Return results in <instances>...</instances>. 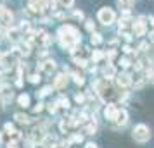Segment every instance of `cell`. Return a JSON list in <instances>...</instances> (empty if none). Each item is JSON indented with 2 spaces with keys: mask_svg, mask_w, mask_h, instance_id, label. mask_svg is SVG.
<instances>
[{
  "mask_svg": "<svg viewBox=\"0 0 154 148\" xmlns=\"http://www.w3.org/2000/svg\"><path fill=\"white\" fill-rule=\"evenodd\" d=\"M87 134H95V131H97V126L92 122V124H88V126H85V129H83Z\"/></svg>",
  "mask_w": 154,
  "mask_h": 148,
  "instance_id": "obj_17",
  "label": "cell"
},
{
  "mask_svg": "<svg viewBox=\"0 0 154 148\" xmlns=\"http://www.w3.org/2000/svg\"><path fill=\"white\" fill-rule=\"evenodd\" d=\"M100 42H102L100 35H92V43H94V45H99Z\"/></svg>",
  "mask_w": 154,
  "mask_h": 148,
  "instance_id": "obj_21",
  "label": "cell"
},
{
  "mask_svg": "<svg viewBox=\"0 0 154 148\" xmlns=\"http://www.w3.org/2000/svg\"><path fill=\"white\" fill-rule=\"evenodd\" d=\"M59 35H61V42H63V45H66L68 48H75L78 45V42H80V36H78L76 29H73L71 26H64L61 31H59Z\"/></svg>",
  "mask_w": 154,
  "mask_h": 148,
  "instance_id": "obj_1",
  "label": "cell"
},
{
  "mask_svg": "<svg viewBox=\"0 0 154 148\" xmlns=\"http://www.w3.org/2000/svg\"><path fill=\"white\" fill-rule=\"evenodd\" d=\"M85 148H97V145H95V143H92V141H88V143L85 145Z\"/></svg>",
  "mask_w": 154,
  "mask_h": 148,
  "instance_id": "obj_25",
  "label": "cell"
},
{
  "mask_svg": "<svg viewBox=\"0 0 154 148\" xmlns=\"http://www.w3.org/2000/svg\"><path fill=\"white\" fill-rule=\"evenodd\" d=\"M73 78H75V83H76V85H83L85 83V79L82 78V76H78V74H75Z\"/></svg>",
  "mask_w": 154,
  "mask_h": 148,
  "instance_id": "obj_22",
  "label": "cell"
},
{
  "mask_svg": "<svg viewBox=\"0 0 154 148\" xmlns=\"http://www.w3.org/2000/svg\"><path fill=\"white\" fill-rule=\"evenodd\" d=\"M92 28H94V24H92V21H87V29H88V31H92Z\"/></svg>",
  "mask_w": 154,
  "mask_h": 148,
  "instance_id": "obj_29",
  "label": "cell"
},
{
  "mask_svg": "<svg viewBox=\"0 0 154 148\" xmlns=\"http://www.w3.org/2000/svg\"><path fill=\"white\" fill-rule=\"evenodd\" d=\"M17 103H19L21 107H29V97H28V95H19Z\"/></svg>",
  "mask_w": 154,
  "mask_h": 148,
  "instance_id": "obj_13",
  "label": "cell"
},
{
  "mask_svg": "<svg viewBox=\"0 0 154 148\" xmlns=\"http://www.w3.org/2000/svg\"><path fill=\"white\" fill-rule=\"evenodd\" d=\"M132 136L137 143H147V141L151 140V129L146 124H137V126L133 127Z\"/></svg>",
  "mask_w": 154,
  "mask_h": 148,
  "instance_id": "obj_2",
  "label": "cell"
},
{
  "mask_svg": "<svg viewBox=\"0 0 154 148\" xmlns=\"http://www.w3.org/2000/svg\"><path fill=\"white\" fill-rule=\"evenodd\" d=\"M95 86H97V90H99V95H100V98L102 100H112L114 98V88H112L109 83H95Z\"/></svg>",
  "mask_w": 154,
  "mask_h": 148,
  "instance_id": "obj_3",
  "label": "cell"
},
{
  "mask_svg": "<svg viewBox=\"0 0 154 148\" xmlns=\"http://www.w3.org/2000/svg\"><path fill=\"white\" fill-rule=\"evenodd\" d=\"M66 83H68V78H66V74H59V76L56 78L54 88H56V90H63L64 86H66Z\"/></svg>",
  "mask_w": 154,
  "mask_h": 148,
  "instance_id": "obj_7",
  "label": "cell"
},
{
  "mask_svg": "<svg viewBox=\"0 0 154 148\" xmlns=\"http://www.w3.org/2000/svg\"><path fill=\"white\" fill-rule=\"evenodd\" d=\"M9 141H11V134H9L7 131H2V133H0V145H2V147H7Z\"/></svg>",
  "mask_w": 154,
  "mask_h": 148,
  "instance_id": "obj_12",
  "label": "cell"
},
{
  "mask_svg": "<svg viewBox=\"0 0 154 148\" xmlns=\"http://www.w3.org/2000/svg\"><path fill=\"white\" fill-rule=\"evenodd\" d=\"M45 138V133H43L42 127H35L33 131H31V134H29V140L33 141V143H42V140Z\"/></svg>",
  "mask_w": 154,
  "mask_h": 148,
  "instance_id": "obj_6",
  "label": "cell"
},
{
  "mask_svg": "<svg viewBox=\"0 0 154 148\" xmlns=\"http://www.w3.org/2000/svg\"><path fill=\"white\" fill-rule=\"evenodd\" d=\"M33 148H47V147H45L43 143H36V145H35V147H33Z\"/></svg>",
  "mask_w": 154,
  "mask_h": 148,
  "instance_id": "obj_30",
  "label": "cell"
},
{
  "mask_svg": "<svg viewBox=\"0 0 154 148\" xmlns=\"http://www.w3.org/2000/svg\"><path fill=\"white\" fill-rule=\"evenodd\" d=\"M133 31H135V35L137 36H142L144 33H146V24H144L142 21L135 22V24H133Z\"/></svg>",
  "mask_w": 154,
  "mask_h": 148,
  "instance_id": "obj_10",
  "label": "cell"
},
{
  "mask_svg": "<svg viewBox=\"0 0 154 148\" xmlns=\"http://www.w3.org/2000/svg\"><path fill=\"white\" fill-rule=\"evenodd\" d=\"M132 4H133V0H118V5L121 9H125V10L132 9Z\"/></svg>",
  "mask_w": 154,
  "mask_h": 148,
  "instance_id": "obj_14",
  "label": "cell"
},
{
  "mask_svg": "<svg viewBox=\"0 0 154 148\" xmlns=\"http://www.w3.org/2000/svg\"><path fill=\"white\" fill-rule=\"evenodd\" d=\"M121 65H123V67H128V65H130L128 59H123V60H121Z\"/></svg>",
  "mask_w": 154,
  "mask_h": 148,
  "instance_id": "obj_26",
  "label": "cell"
},
{
  "mask_svg": "<svg viewBox=\"0 0 154 148\" xmlns=\"http://www.w3.org/2000/svg\"><path fill=\"white\" fill-rule=\"evenodd\" d=\"M50 90H52L50 86H45V88H43L42 91H40V95H38V97H45V95H49V93H50Z\"/></svg>",
  "mask_w": 154,
  "mask_h": 148,
  "instance_id": "obj_23",
  "label": "cell"
},
{
  "mask_svg": "<svg viewBox=\"0 0 154 148\" xmlns=\"http://www.w3.org/2000/svg\"><path fill=\"white\" fill-rule=\"evenodd\" d=\"M116 81H118V86H121V88H126V86L132 85V79H130V76H126V74L118 76V78H116Z\"/></svg>",
  "mask_w": 154,
  "mask_h": 148,
  "instance_id": "obj_9",
  "label": "cell"
},
{
  "mask_svg": "<svg viewBox=\"0 0 154 148\" xmlns=\"http://www.w3.org/2000/svg\"><path fill=\"white\" fill-rule=\"evenodd\" d=\"M42 69H43V72H47V74H50L52 71L56 69V62H54V60H47V62H43Z\"/></svg>",
  "mask_w": 154,
  "mask_h": 148,
  "instance_id": "obj_11",
  "label": "cell"
},
{
  "mask_svg": "<svg viewBox=\"0 0 154 148\" xmlns=\"http://www.w3.org/2000/svg\"><path fill=\"white\" fill-rule=\"evenodd\" d=\"M118 114H119V109L116 105H112V103H109V105L106 107V110H104L106 119L111 120V122H114V120L118 119Z\"/></svg>",
  "mask_w": 154,
  "mask_h": 148,
  "instance_id": "obj_5",
  "label": "cell"
},
{
  "mask_svg": "<svg viewBox=\"0 0 154 148\" xmlns=\"http://www.w3.org/2000/svg\"><path fill=\"white\" fill-rule=\"evenodd\" d=\"M42 109H43V103H38V105L35 107V112H40Z\"/></svg>",
  "mask_w": 154,
  "mask_h": 148,
  "instance_id": "obj_28",
  "label": "cell"
},
{
  "mask_svg": "<svg viewBox=\"0 0 154 148\" xmlns=\"http://www.w3.org/2000/svg\"><path fill=\"white\" fill-rule=\"evenodd\" d=\"M73 2H75V0H59V4H61L63 7H71Z\"/></svg>",
  "mask_w": 154,
  "mask_h": 148,
  "instance_id": "obj_19",
  "label": "cell"
},
{
  "mask_svg": "<svg viewBox=\"0 0 154 148\" xmlns=\"http://www.w3.org/2000/svg\"><path fill=\"white\" fill-rule=\"evenodd\" d=\"M14 117H16V120H17L19 124H28V122H29L28 115H24V114H16Z\"/></svg>",
  "mask_w": 154,
  "mask_h": 148,
  "instance_id": "obj_15",
  "label": "cell"
},
{
  "mask_svg": "<svg viewBox=\"0 0 154 148\" xmlns=\"http://www.w3.org/2000/svg\"><path fill=\"white\" fill-rule=\"evenodd\" d=\"M83 141V136L82 134H73L69 140H68V145H71V143H82Z\"/></svg>",
  "mask_w": 154,
  "mask_h": 148,
  "instance_id": "obj_16",
  "label": "cell"
},
{
  "mask_svg": "<svg viewBox=\"0 0 154 148\" xmlns=\"http://www.w3.org/2000/svg\"><path fill=\"white\" fill-rule=\"evenodd\" d=\"M75 100H76V102H78V103H82V102H83V95H76V98H75Z\"/></svg>",
  "mask_w": 154,
  "mask_h": 148,
  "instance_id": "obj_27",
  "label": "cell"
},
{
  "mask_svg": "<svg viewBox=\"0 0 154 148\" xmlns=\"http://www.w3.org/2000/svg\"><path fill=\"white\" fill-rule=\"evenodd\" d=\"M114 122H116L118 126H125L126 122H128V112L121 109V110H119V114H118V119L114 120Z\"/></svg>",
  "mask_w": 154,
  "mask_h": 148,
  "instance_id": "obj_8",
  "label": "cell"
},
{
  "mask_svg": "<svg viewBox=\"0 0 154 148\" xmlns=\"http://www.w3.org/2000/svg\"><path fill=\"white\" fill-rule=\"evenodd\" d=\"M29 5H31V7L35 5L36 9H40L43 5V0H29Z\"/></svg>",
  "mask_w": 154,
  "mask_h": 148,
  "instance_id": "obj_18",
  "label": "cell"
},
{
  "mask_svg": "<svg viewBox=\"0 0 154 148\" xmlns=\"http://www.w3.org/2000/svg\"><path fill=\"white\" fill-rule=\"evenodd\" d=\"M0 60H2V54H0Z\"/></svg>",
  "mask_w": 154,
  "mask_h": 148,
  "instance_id": "obj_31",
  "label": "cell"
},
{
  "mask_svg": "<svg viewBox=\"0 0 154 148\" xmlns=\"http://www.w3.org/2000/svg\"><path fill=\"white\" fill-rule=\"evenodd\" d=\"M5 131H7L9 134H14V133H17V131H14V126H12L11 122H7V124H5Z\"/></svg>",
  "mask_w": 154,
  "mask_h": 148,
  "instance_id": "obj_20",
  "label": "cell"
},
{
  "mask_svg": "<svg viewBox=\"0 0 154 148\" xmlns=\"http://www.w3.org/2000/svg\"><path fill=\"white\" fill-rule=\"evenodd\" d=\"M97 17H99V21L102 22V24L109 26V24H112V22H114V17H116V16H114V12H112V9L102 7L100 10H99Z\"/></svg>",
  "mask_w": 154,
  "mask_h": 148,
  "instance_id": "obj_4",
  "label": "cell"
},
{
  "mask_svg": "<svg viewBox=\"0 0 154 148\" xmlns=\"http://www.w3.org/2000/svg\"><path fill=\"white\" fill-rule=\"evenodd\" d=\"M29 81H31V83H38V81H40V76L33 74V76H29Z\"/></svg>",
  "mask_w": 154,
  "mask_h": 148,
  "instance_id": "obj_24",
  "label": "cell"
}]
</instances>
